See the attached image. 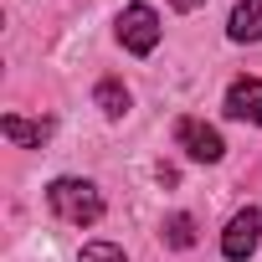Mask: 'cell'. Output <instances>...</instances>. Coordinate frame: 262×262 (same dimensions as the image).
I'll list each match as a JSON object with an SVG mask.
<instances>
[{
  "label": "cell",
  "mask_w": 262,
  "mask_h": 262,
  "mask_svg": "<svg viewBox=\"0 0 262 262\" xmlns=\"http://www.w3.org/2000/svg\"><path fill=\"white\" fill-rule=\"evenodd\" d=\"M47 206H52L62 221H72V226L103 221V195H98V185H93V180H77V175L52 180V185H47Z\"/></svg>",
  "instance_id": "6da1fadb"
},
{
  "label": "cell",
  "mask_w": 262,
  "mask_h": 262,
  "mask_svg": "<svg viewBox=\"0 0 262 262\" xmlns=\"http://www.w3.org/2000/svg\"><path fill=\"white\" fill-rule=\"evenodd\" d=\"M118 41L134 52V57H149L160 47V16H155V6H144V0L123 6L118 11Z\"/></svg>",
  "instance_id": "7a4b0ae2"
},
{
  "label": "cell",
  "mask_w": 262,
  "mask_h": 262,
  "mask_svg": "<svg viewBox=\"0 0 262 262\" xmlns=\"http://www.w3.org/2000/svg\"><path fill=\"white\" fill-rule=\"evenodd\" d=\"M175 144H180L190 160H201V165H216V160L226 155L221 134H216L211 123H201V118H180V123H175Z\"/></svg>",
  "instance_id": "3957f363"
},
{
  "label": "cell",
  "mask_w": 262,
  "mask_h": 262,
  "mask_svg": "<svg viewBox=\"0 0 262 262\" xmlns=\"http://www.w3.org/2000/svg\"><path fill=\"white\" fill-rule=\"evenodd\" d=\"M257 231H262L257 206L236 211V216H231V226H226V236H221V257H226V262H247V257L257 252Z\"/></svg>",
  "instance_id": "277c9868"
},
{
  "label": "cell",
  "mask_w": 262,
  "mask_h": 262,
  "mask_svg": "<svg viewBox=\"0 0 262 262\" xmlns=\"http://www.w3.org/2000/svg\"><path fill=\"white\" fill-rule=\"evenodd\" d=\"M226 118L262 123V82H257V77H236V82L226 88Z\"/></svg>",
  "instance_id": "5b68a950"
},
{
  "label": "cell",
  "mask_w": 262,
  "mask_h": 262,
  "mask_svg": "<svg viewBox=\"0 0 262 262\" xmlns=\"http://www.w3.org/2000/svg\"><path fill=\"white\" fill-rule=\"evenodd\" d=\"M0 134H6L11 144H21V149H41V144L52 139V118H21V113H6V118H0Z\"/></svg>",
  "instance_id": "8992f818"
},
{
  "label": "cell",
  "mask_w": 262,
  "mask_h": 262,
  "mask_svg": "<svg viewBox=\"0 0 262 262\" xmlns=\"http://www.w3.org/2000/svg\"><path fill=\"white\" fill-rule=\"evenodd\" d=\"M226 36L231 41H262V0H242L226 21Z\"/></svg>",
  "instance_id": "52a82bcc"
},
{
  "label": "cell",
  "mask_w": 262,
  "mask_h": 262,
  "mask_svg": "<svg viewBox=\"0 0 262 262\" xmlns=\"http://www.w3.org/2000/svg\"><path fill=\"white\" fill-rule=\"evenodd\" d=\"M93 98H98V108H103L108 118H123V113H128V103H134V98H128V88H123L118 77H103Z\"/></svg>",
  "instance_id": "ba28073f"
},
{
  "label": "cell",
  "mask_w": 262,
  "mask_h": 262,
  "mask_svg": "<svg viewBox=\"0 0 262 262\" xmlns=\"http://www.w3.org/2000/svg\"><path fill=\"white\" fill-rule=\"evenodd\" d=\"M160 236H165V247H175V252H185V247H195V216H165V226H160Z\"/></svg>",
  "instance_id": "9c48e42d"
},
{
  "label": "cell",
  "mask_w": 262,
  "mask_h": 262,
  "mask_svg": "<svg viewBox=\"0 0 262 262\" xmlns=\"http://www.w3.org/2000/svg\"><path fill=\"white\" fill-rule=\"evenodd\" d=\"M77 262H128V257H123V252H118L113 242H88Z\"/></svg>",
  "instance_id": "30bf717a"
},
{
  "label": "cell",
  "mask_w": 262,
  "mask_h": 262,
  "mask_svg": "<svg viewBox=\"0 0 262 262\" xmlns=\"http://www.w3.org/2000/svg\"><path fill=\"white\" fill-rule=\"evenodd\" d=\"M170 6H175V11H201L206 0H170Z\"/></svg>",
  "instance_id": "8fae6325"
}]
</instances>
